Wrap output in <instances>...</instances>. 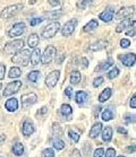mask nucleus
Segmentation results:
<instances>
[{"label": "nucleus", "instance_id": "nucleus-47", "mask_svg": "<svg viewBox=\"0 0 136 157\" xmlns=\"http://www.w3.org/2000/svg\"><path fill=\"white\" fill-rule=\"evenodd\" d=\"M65 94H66V96H68V98H70V97H72V94H73L72 87H67V88L65 89Z\"/></svg>", "mask_w": 136, "mask_h": 157}, {"label": "nucleus", "instance_id": "nucleus-16", "mask_svg": "<svg viewBox=\"0 0 136 157\" xmlns=\"http://www.w3.org/2000/svg\"><path fill=\"white\" fill-rule=\"evenodd\" d=\"M60 114L62 115L65 119L70 120V119H72V114H73L72 106L68 105V104H62V105L60 106Z\"/></svg>", "mask_w": 136, "mask_h": 157}, {"label": "nucleus", "instance_id": "nucleus-41", "mask_svg": "<svg viewBox=\"0 0 136 157\" xmlns=\"http://www.w3.org/2000/svg\"><path fill=\"white\" fill-rule=\"evenodd\" d=\"M42 21H43V18L35 17V18H32V21H30V24H31V26H32V27H34V26H36L38 24L42 23Z\"/></svg>", "mask_w": 136, "mask_h": 157}, {"label": "nucleus", "instance_id": "nucleus-28", "mask_svg": "<svg viewBox=\"0 0 136 157\" xmlns=\"http://www.w3.org/2000/svg\"><path fill=\"white\" fill-rule=\"evenodd\" d=\"M98 26H99V23H98L97 19H91V21L84 26L83 31H84V32H91V31H93V29H97Z\"/></svg>", "mask_w": 136, "mask_h": 157}, {"label": "nucleus", "instance_id": "nucleus-38", "mask_svg": "<svg viewBox=\"0 0 136 157\" xmlns=\"http://www.w3.org/2000/svg\"><path fill=\"white\" fill-rule=\"evenodd\" d=\"M129 27H130V29H129V31L126 32V35L127 36H134L135 35V21H132V24H130Z\"/></svg>", "mask_w": 136, "mask_h": 157}, {"label": "nucleus", "instance_id": "nucleus-39", "mask_svg": "<svg viewBox=\"0 0 136 157\" xmlns=\"http://www.w3.org/2000/svg\"><path fill=\"white\" fill-rule=\"evenodd\" d=\"M43 157H54V151L52 148H47L43 150Z\"/></svg>", "mask_w": 136, "mask_h": 157}, {"label": "nucleus", "instance_id": "nucleus-22", "mask_svg": "<svg viewBox=\"0 0 136 157\" xmlns=\"http://www.w3.org/2000/svg\"><path fill=\"white\" fill-rule=\"evenodd\" d=\"M130 24H132V21H130L129 18H125V19H122V23L118 24V26L116 27V32L122 33V31H125V29H128L129 26H130Z\"/></svg>", "mask_w": 136, "mask_h": 157}, {"label": "nucleus", "instance_id": "nucleus-35", "mask_svg": "<svg viewBox=\"0 0 136 157\" xmlns=\"http://www.w3.org/2000/svg\"><path fill=\"white\" fill-rule=\"evenodd\" d=\"M54 147L57 150H62L65 148V143L61 139H54Z\"/></svg>", "mask_w": 136, "mask_h": 157}, {"label": "nucleus", "instance_id": "nucleus-34", "mask_svg": "<svg viewBox=\"0 0 136 157\" xmlns=\"http://www.w3.org/2000/svg\"><path fill=\"white\" fill-rule=\"evenodd\" d=\"M92 1L93 0H79L78 2H77V7L79 9H85L86 7H89L90 5L92 4Z\"/></svg>", "mask_w": 136, "mask_h": 157}, {"label": "nucleus", "instance_id": "nucleus-11", "mask_svg": "<svg viewBox=\"0 0 136 157\" xmlns=\"http://www.w3.org/2000/svg\"><path fill=\"white\" fill-rule=\"evenodd\" d=\"M134 7H124L122 9H119V11L116 14V19L117 21H122L125 18H128L130 15L134 13Z\"/></svg>", "mask_w": 136, "mask_h": 157}, {"label": "nucleus", "instance_id": "nucleus-45", "mask_svg": "<svg viewBox=\"0 0 136 157\" xmlns=\"http://www.w3.org/2000/svg\"><path fill=\"white\" fill-rule=\"evenodd\" d=\"M5 72H6V66L0 63V80H2L5 78Z\"/></svg>", "mask_w": 136, "mask_h": 157}, {"label": "nucleus", "instance_id": "nucleus-12", "mask_svg": "<svg viewBox=\"0 0 136 157\" xmlns=\"http://www.w3.org/2000/svg\"><path fill=\"white\" fill-rule=\"evenodd\" d=\"M33 132H34V124H33L32 121L30 120H25L23 122V125H22V133L24 136L29 137L31 136Z\"/></svg>", "mask_w": 136, "mask_h": 157}, {"label": "nucleus", "instance_id": "nucleus-44", "mask_svg": "<svg viewBox=\"0 0 136 157\" xmlns=\"http://www.w3.org/2000/svg\"><path fill=\"white\" fill-rule=\"evenodd\" d=\"M130 45V41L128 39H122L120 40V47L122 48H128Z\"/></svg>", "mask_w": 136, "mask_h": 157}, {"label": "nucleus", "instance_id": "nucleus-6", "mask_svg": "<svg viewBox=\"0 0 136 157\" xmlns=\"http://www.w3.org/2000/svg\"><path fill=\"white\" fill-rule=\"evenodd\" d=\"M78 24V21L76 18H72L70 21H68L64 25V27L61 29V34L64 36H70L75 31L76 26Z\"/></svg>", "mask_w": 136, "mask_h": 157}, {"label": "nucleus", "instance_id": "nucleus-33", "mask_svg": "<svg viewBox=\"0 0 136 157\" xmlns=\"http://www.w3.org/2000/svg\"><path fill=\"white\" fill-rule=\"evenodd\" d=\"M52 130H54V135L56 137H60L62 136V129H61V125L59 123H54L52 125Z\"/></svg>", "mask_w": 136, "mask_h": 157}, {"label": "nucleus", "instance_id": "nucleus-57", "mask_svg": "<svg viewBox=\"0 0 136 157\" xmlns=\"http://www.w3.org/2000/svg\"><path fill=\"white\" fill-rule=\"evenodd\" d=\"M0 157H2V156H0Z\"/></svg>", "mask_w": 136, "mask_h": 157}, {"label": "nucleus", "instance_id": "nucleus-42", "mask_svg": "<svg viewBox=\"0 0 136 157\" xmlns=\"http://www.w3.org/2000/svg\"><path fill=\"white\" fill-rule=\"evenodd\" d=\"M103 155H104L103 148H98V149H95V151L93 154L94 157H103Z\"/></svg>", "mask_w": 136, "mask_h": 157}, {"label": "nucleus", "instance_id": "nucleus-15", "mask_svg": "<svg viewBox=\"0 0 136 157\" xmlns=\"http://www.w3.org/2000/svg\"><path fill=\"white\" fill-rule=\"evenodd\" d=\"M114 9H111V8H108L106 9L104 11H102L100 15H99V18H100L101 21H106V23H109V21H112V18H114Z\"/></svg>", "mask_w": 136, "mask_h": 157}, {"label": "nucleus", "instance_id": "nucleus-48", "mask_svg": "<svg viewBox=\"0 0 136 157\" xmlns=\"http://www.w3.org/2000/svg\"><path fill=\"white\" fill-rule=\"evenodd\" d=\"M60 0H49V4L51 5V6H54V7H56V6H59L60 5Z\"/></svg>", "mask_w": 136, "mask_h": 157}, {"label": "nucleus", "instance_id": "nucleus-53", "mask_svg": "<svg viewBox=\"0 0 136 157\" xmlns=\"http://www.w3.org/2000/svg\"><path fill=\"white\" fill-rule=\"evenodd\" d=\"M127 150H128L129 153H134V151H135V146H129V147H127Z\"/></svg>", "mask_w": 136, "mask_h": 157}, {"label": "nucleus", "instance_id": "nucleus-9", "mask_svg": "<svg viewBox=\"0 0 136 157\" xmlns=\"http://www.w3.org/2000/svg\"><path fill=\"white\" fill-rule=\"evenodd\" d=\"M59 77H60V71H59V70L51 71L50 74L47 76V78H46V85H47L48 88H54V86L57 85L58 80H59Z\"/></svg>", "mask_w": 136, "mask_h": 157}, {"label": "nucleus", "instance_id": "nucleus-19", "mask_svg": "<svg viewBox=\"0 0 136 157\" xmlns=\"http://www.w3.org/2000/svg\"><path fill=\"white\" fill-rule=\"evenodd\" d=\"M101 131H102V123L101 122H97V123H94L93 127L90 130V137L91 138H97L100 135Z\"/></svg>", "mask_w": 136, "mask_h": 157}, {"label": "nucleus", "instance_id": "nucleus-32", "mask_svg": "<svg viewBox=\"0 0 136 157\" xmlns=\"http://www.w3.org/2000/svg\"><path fill=\"white\" fill-rule=\"evenodd\" d=\"M21 75H22V71L18 67H13V68H10L9 74H8L9 78H18Z\"/></svg>", "mask_w": 136, "mask_h": 157}, {"label": "nucleus", "instance_id": "nucleus-56", "mask_svg": "<svg viewBox=\"0 0 136 157\" xmlns=\"http://www.w3.org/2000/svg\"><path fill=\"white\" fill-rule=\"evenodd\" d=\"M118 157H125V156H122H122H118Z\"/></svg>", "mask_w": 136, "mask_h": 157}, {"label": "nucleus", "instance_id": "nucleus-3", "mask_svg": "<svg viewBox=\"0 0 136 157\" xmlns=\"http://www.w3.org/2000/svg\"><path fill=\"white\" fill-rule=\"evenodd\" d=\"M24 47V40L18 39V40H14L11 42H8L4 48V52L6 54H15L16 52L23 49Z\"/></svg>", "mask_w": 136, "mask_h": 157}, {"label": "nucleus", "instance_id": "nucleus-40", "mask_svg": "<svg viewBox=\"0 0 136 157\" xmlns=\"http://www.w3.org/2000/svg\"><path fill=\"white\" fill-rule=\"evenodd\" d=\"M104 82V78L103 77H97V78L94 79V82H93V86L94 87H99V86H101L102 84H103Z\"/></svg>", "mask_w": 136, "mask_h": 157}, {"label": "nucleus", "instance_id": "nucleus-14", "mask_svg": "<svg viewBox=\"0 0 136 157\" xmlns=\"http://www.w3.org/2000/svg\"><path fill=\"white\" fill-rule=\"evenodd\" d=\"M107 44H108L107 41H104V40H98L97 42L92 43L90 45V50L93 51V52L94 51H101L107 48Z\"/></svg>", "mask_w": 136, "mask_h": 157}, {"label": "nucleus", "instance_id": "nucleus-30", "mask_svg": "<svg viewBox=\"0 0 136 157\" xmlns=\"http://www.w3.org/2000/svg\"><path fill=\"white\" fill-rule=\"evenodd\" d=\"M13 153L16 155V156H22L23 154H24V146H23V144L21 143H16L13 146Z\"/></svg>", "mask_w": 136, "mask_h": 157}, {"label": "nucleus", "instance_id": "nucleus-43", "mask_svg": "<svg viewBox=\"0 0 136 157\" xmlns=\"http://www.w3.org/2000/svg\"><path fill=\"white\" fill-rule=\"evenodd\" d=\"M104 155H106V157H116V150L114 148H109V149H107Z\"/></svg>", "mask_w": 136, "mask_h": 157}, {"label": "nucleus", "instance_id": "nucleus-4", "mask_svg": "<svg viewBox=\"0 0 136 157\" xmlns=\"http://www.w3.org/2000/svg\"><path fill=\"white\" fill-rule=\"evenodd\" d=\"M59 29H60V23L59 21H51L50 24H48L42 31V36L44 39H51L57 34Z\"/></svg>", "mask_w": 136, "mask_h": 157}, {"label": "nucleus", "instance_id": "nucleus-20", "mask_svg": "<svg viewBox=\"0 0 136 157\" xmlns=\"http://www.w3.org/2000/svg\"><path fill=\"white\" fill-rule=\"evenodd\" d=\"M39 42H40L39 35L35 34V33L31 34V35L29 36V39H27V44H29V47L32 48V49H35V48L39 45Z\"/></svg>", "mask_w": 136, "mask_h": 157}, {"label": "nucleus", "instance_id": "nucleus-27", "mask_svg": "<svg viewBox=\"0 0 136 157\" xmlns=\"http://www.w3.org/2000/svg\"><path fill=\"white\" fill-rule=\"evenodd\" d=\"M81 79H82V76H81V72L77 71V70H74V71L70 72V82H72L73 85H77L79 82H81Z\"/></svg>", "mask_w": 136, "mask_h": 157}, {"label": "nucleus", "instance_id": "nucleus-50", "mask_svg": "<svg viewBox=\"0 0 136 157\" xmlns=\"http://www.w3.org/2000/svg\"><path fill=\"white\" fill-rule=\"evenodd\" d=\"M64 59H65V56H64V54H60V58L58 57L57 59H56V63H57V64L62 63V61H64Z\"/></svg>", "mask_w": 136, "mask_h": 157}, {"label": "nucleus", "instance_id": "nucleus-24", "mask_svg": "<svg viewBox=\"0 0 136 157\" xmlns=\"http://www.w3.org/2000/svg\"><path fill=\"white\" fill-rule=\"evenodd\" d=\"M111 94H112V89H111V88H106L103 92L99 95V102H101V103L107 102V101L111 97Z\"/></svg>", "mask_w": 136, "mask_h": 157}, {"label": "nucleus", "instance_id": "nucleus-37", "mask_svg": "<svg viewBox=\"0 0 136 157\" xmlns=\"http://www.w3.org/2000/svg\"><path fill=\"white\" fill-rule=\"evenodd\" d=\"M119 75V69L117 68V67H114V68L111 69L110 71L108 72V77L110 79H114V78H116L117 76Z\"/></svg>", "mask_w": 136, "mask_h": 157}, {"label": "nucleus", "instance_id": "nucleus-52", "mask_svg": "<svg viewBox=\"0 0 136 157\" xmlns=\"http://www.w3.org/2000/svg\"><path fill=\"white\" fill-rule=\"evenodd\" d=\"M82 61H83V68H87L89 67V60L85 59V58H83Z\"/></svg>", "mask_w": 136, "mask_h": 157}, {"label": "nucleus", "instance_id": "nucleus-36", "mask_svg": "<svg viewBox=\"0 0 136 157\" xmlns=\"http://www.w3.org/2000/svg\"><path fill=\"white\" fill-rule=\"evenodd\" d=\"M68 136H69V138H70L74 143H78L79 141V135L77 132L73 131V130H69V131H68Z\"/></svg>", "mask_w": 136, "mask_h": 157}, {"label": "nucleus", "instance_id": "nucleus-25", "mask_svg": "<svg viewBox=\"0 0 136 157\" xmlns=\"http://www.w3.org/2000/svg\"><path fill=\"white\" fill-rule=\"evenodd\" d=\"M111 138H112V128L111 127H106L102 130V140L108 143V141L111 140Z\"/></svg>", "mask_w": 136, "mask_h": 157}, {"label": "nucleus", "instance_id": "nucleus-49", "mask_svg": "<svg viewBox=\"0 0 136 157\" xmlns=\"http://www.w3.org/2000/svg\"><path fill=\"white\" fill-rule=\"evenodd\" d=\"M130 106H132V109H135L136 107V96L135 95H133L132 100H130Z\"/></svg>", "mask_w": 136, "mask_h": 157}, {"label": "nucleus", "instance_id": "nucleus-55", "mask_svg": "<svg viewBox=\"0 0 136 157\" xmlns=\"http://www.w3.org/2000/svg\"><path fill=\"white\" fill-rule=\"evenodd\" d=\"M1 87H2V84H1V82H0V89H1Z\"/></svg>", "mask_w": 136, "mask_h": 157}, {"label": "nucleus", "instance_id": "nucleus-10", "mask_svg": "<svg viewBox=\"0 0 136 157\" xmlns=\"http://www.w3.org/2000/svg\"><path fill=\"white\" fill-rule=\"evenodd\" d=\"M21 101H22V106L29 107L38 102V96H36V94H34V93L24 94V95H22Z\"/></svg>", "mask_w": 136, "mask_h": 157}, {"label": "nucleus", "instance_id": "nucleus-31", "mask_svg": "<svg viewBox=\"0 0 136 157\" xmlns=\"http://www.w3.org/2000/svg\"><path fill=\"white\" fill-rule=\"evenodd\" d=\"M40 77H41V74H40V71H38V70H33V71H31L29 75H27V79L32 82H36L39 80Z\"/></svg>", "mask_w": 136, "mask_h": 157}, {"label": "nucleus", "instance_id": "nucleus-13", "mask_svg": "<svg viewBox=\"0 0 136 157\" xmlns=\"http://www.w3.org/2000/svg\"><path fill=\"white\" fill-rule=\"evenodd\" d=\"M119 59L126 67H133L135 64V54L134 53H126L124 56H120Z\"/></svg>", "mask_w": 136, "mask_h": 157}, {"label": "nucleus", "instance_id": "nucleus-2", "mask_svg": "<svg viewBox=\"0 0 136 157\" xmlns=\"http://www.w3.org/2000/svg\"><path fill=\"white\" fill-rule=\"evenodd\" d=\"M23 7H24V6H23L22 4H16V5L8 6V7H6L4 10L1 11L0 17L2 18V19H9V18L16 16V15L23 9Z\"/></svg>", "mask_w": 136, "mask_h": 157}, {"label": "nucleus", "instance_id": "nucleus-21", "mask_svg": "<svg viewBox=\"0 0 136 157\" xmlns=\"http://www.w3.org/2000/svg\"><path fill=\"white\" fill-rule=\"evenodd\" d=\"M89 98V94L84 92V90H78L77 93H76V96H75V101L77 104H83L84 102H86Z\"/></svg>", "mask_w": 136, "mask_h": 157}, {"label": "nucleus", "instance_id": "nucleus-7", "mask_svg": "<svg viewBox=\"0 0 136 157\" xmlns=\"http://www.w3.org/2000/svg\"><path fill=\"white\" fill-rule=\"evenodd\" d=\"M22 82L21 80H15V82H9L7 86H6V88L4 90V96H10V95H14L15 93H17L18 90L21 89L22 87Z\"/></svg>", "mask_w": 136, "mask_h": 157}, {"label": "nucleus", "instance_id": "nucleus-54", "mask_svg": "<svg viewBox=\"0 0 136 157\" xmlns=\"http://www.w3.org/2000/svg\"><path fill=\"white\" fill-rule=\"evenodd\" d=\"M47 112H48V109H47L46 106L42 107V110H40V111H39V113H42V114H43V113H47Z\"/></svg>", "mask_w": 136, "mask_h": 157}, {"label": "nucleus", "instance_id": "nucleus-46", "mask_svg": "<svg viewBox=\"0 0 136 157\" xmlns=\"http://www.w3.org/2000/svg\"><path fill=\"white\" fill-rule=\"evenodd\" d=\"M70 157H82V154L78 149H74L70 154Z\"/></svg>", "mask_w": 136, "mask_h": 157}, {"label": "nucleus", "instance_id": "nucleus-1", "mask_svg": "<svg viewBox=\"0 0 136 157\" xmlns=\"http://www.w3.org/2000/svg\"><path fill=\"white\" fill-rule=\"evenodd\" d=\"M30 58H31V52L27 49H23V50L18 51L14 54V57L11 58V61L14 63H19L22 66H27L30 62Z\"/></svg>", "mask_w": 136, "mask_h": 157}, {"label": "nucleus", "instance_id": "nucleus-29", "mask_svg": "<svg viewBox=\"0 0 136 157\" xmlns=\"http://www.w3.org/2000/svg\"><path fill=\"white\" fill-rule=\"evenodd\" d=\"M46 16H47L49 19H57V18L61 17L64 15V11L61 10H52V11H47L46 13Z\"/></svg>", "mask_w": 136, "mask_h": 157}, {"label": "nucleus", "instance_id": "nucleus-23", "mask_svg": "<svg viewBox=\"0 0 136 157\" xmlns=\"http://www.w3.org/2000/svg\"><path fill=\"white\" fill-rule=\"evenodd\" d=\"M115 118V112L111 110V109H106V110L102 111L101 113V119L103 121H110Z\"/></svg>", "mask_w": 136, "mask_h": 157}, {"label": "nucleus", "instance_id": "nucleus-18", "mask_svg": "<svg viewBox=\"0 0 136 157\" xmlns=\"http://www.w3.org/2000/svg\"><path fill=\"white\" fill-rule=\"evenodd\" d=\"M5 107L7 109L8 112H15L18 109V101L15 97L9 98V100H7L6 104H5Z\"/></svg>", "mask_w": 136, "mask_h": 157}, {"label": "nucleus", "instance_id": "nucleus-17", "mask_svg": "<svg viewBox=\"0 0 136 157\" xmlns=\"http://www.w3.org/2000/svg\"><path fill=\"white\" fill-rule=\"evenodd\" d=\"M30 61H31L32 66H38L41 62V51H40V49H36V48L34 49V51L31 54Z\"/></svg>", "mask_w": 136, "mask_h": 157}, {"label": "nucleus", "instance_id": "nucleus-51", "mask_svg": "<svg viewBox=\"0 0 136 157\" xmlns=\"http://www.w3.org/2000/svg\"><path fill=\"white\" fill-rule=\"evenodd\" d=\"M117 131H118L119 133H124V135H127V130H126L125 128H122V127H118V128H117Z\"/></svg>", "mask_w": 136, "mask_h": 157}, {"label": "nucleus", "instance_id": "nucleus-8", "mask_svg": "<svg viewBox=\"0 0 136 157\" xmlns=\"http://www.w3.org/2000/svg\"><path fill=\"white\" fill-rule=\"evenodd\" d=\"M24 32H25V24L24 23H16L8 31V36L11 37V39H14L16 36H21Z\"/></svg>", "mask_w": 136, "mask_h": 157}, {"label": "nucleus", "instance_id": "nucleus-5", "mask_svg": "<svg viewBox=\"0 0 136 157\" xmlns=\"http://www.w3.org/2000/svg\"><path fill=\"white\" fill-rule=\"evenodd\" d=\"M56 48L54 45H49L46 48V50L43 52V54L41 56V62L44 64L50 63L51 61L54 60V56H56Z\"/></svg>", "mask_w": 136, "mask_h": 157}, {"label": "nucleus", "instance_id": "nucleus-26", "mask_svg": "<svg viewBox=\"0 0 136 157\" xmlns=\"http://www.w3.org/2000/svg\"><path fill=\"white\" fill-rule=\"evenodd\" d=\"M112 64H114V61H112V59H109L108 61H104V62H101V63H99V66L95 68V71H99V72L104 71V70H107L108 68H110Z\"/></svg>", "mask_w": 136, "mask_h": 157}]
</instances>
